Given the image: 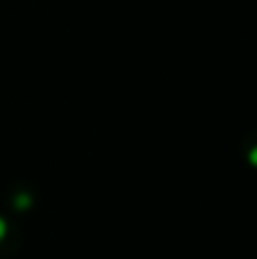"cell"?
<instances>
[{"label": "cell", "mask_w": 257, "mask_h": 259, "mask_svg": "<svg viewBox=\"0 0 257 259\" xmlns=\"http://www.w3.org/2000/svg\"><path fill=\"white\" fill-rule=\"evenodd\" d=\"M16 205L21 207V209H25V207L30 205V198H27V196H18V198H16Z\"/></svg>", "instance_id": "cell-1"}, {"label": "cell", "mask_w": 257, "mask_h": 259, "mask_svg": "<svg viewBox=\"0 0 257 259\" xmlns=\"http://www.w3.org/2000/svg\"><path fill=\"white\" fill-rule=\"evenodd\" d=\"M5 234H7V223H5V219H0V241L5 239Z\"/></svg>", "instance_id": "cell-2"}, {"label": "cell", "mask_w": 257, "mask_h": 259, "mask_svg": "<svg viewBox=\"0 0 257 259\" xmlns=\"http://www.w3.org/2000/svg\"><path fill=\"white\" fill-rule=\"evenodd\" d=\"M250 159H253V164H257V148L253 150V155H250Z\"/></svg>", "instance_id": "cell-3"}]
</instances>
